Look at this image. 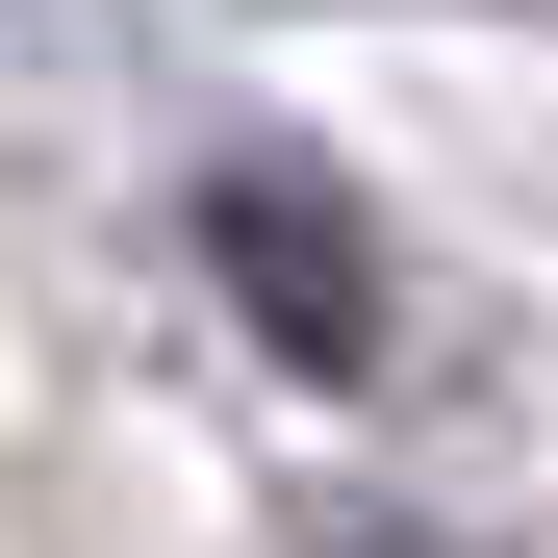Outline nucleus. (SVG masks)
<instances>
[{"mask_svg":"<svg viewBox=\"0 0 558 558\" xmlns=\"http://www.w3.org/2000/svg\"><path fill=\"white\" fill-rule=\"evenodd\" d=\"M204 254L254 279V330L305 355V381H355V355H381V254H355V204H305L279 153H229V178H204Z\"/></svg>","mask_w":558,"mask_h":558,"instance_id":"1","label":"nucleus"}]
</instances>
